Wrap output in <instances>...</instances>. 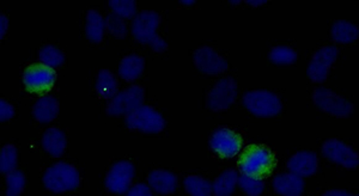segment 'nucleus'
Listing matches in <instances>:
<instances>
[{"label":"nucleus","mask_w":359,"mask_h":196,"mask_svg":"<svg viewBox=\"0 0 359 196\" xmlns=\"http://www.w3.org/2000/svg\"><path fill=\"white\" fill-rule=\"evenodd\" d=\"M338 54L339 51L336 46H326L319 49L307 69L309 79L313 80L314 83L325 82L328 77V70L334 65Z\"/></svg>","instance_id":"1a4fd4ad"},{"label":"nucleus","mask_w":359,"mask_h":196,"mask_svg":"<svg viewBox=\"0 0 359 196\" xmlns=\"http://www.w3.org/2000/svg\"><path fill=\"white\" fill-rule=\"evenodd\" d=\"M43 149L53 157H61L66 149L65 133L59 128H49L43 136Z\"/></svg>","instance_id":"6ab92c4d"},{"label":"nucleus","mask_w":359,"mask_h":196,"mask_svg":"<svg viewBox=\"0 0 359 196\" xmlns=\"http://www.w3.org/2000/svg\"><path fill=\"white\" fill-rule=\"evenodd\" d=\"M270 60L275 65H291L297 60V53L292 48L286 47V46H278V47L270 49Z\"/></svg>","instance_id":"a878e982"},{"label":"nucleus","mask_w":359,"mask_h":196,"mask_svg":"<svg viewBox=\"0 0 359 196\" xmlns=\"http://www.w3.org/2000/svg\"><path fill=\"white\" fill-rule=\"evenodd\" d=\"M238 186L243 193L248 196H260L265 191V184L262 178L251 177V176H238Z\"/></svg>","instance_id":"cd10ccee"},{"label":"nucleus","mask_w":359,"mask_h":196,"mask_svg":"<svg viewBox=\"0 0 359 196\" xmlns=\"http://www.w3.org/2000/svg\"><path fill=\"white\" fill-rule=\"evenodd\" d=\"M150 45L156 51H163L168 47V45L164 41L163 38H159V36H156Z\"/></svg>","instance_id":"f704fd0d"},{"label":"nucleus","mask_w":359,"mask_h":196,"mask_svg":"<svg viewBox=\"0 0 359 196\" xmlns=\"http://www.w3.org/2000/svg\"><path fill=\"white\" fill-rule=\"evenodd\" d=\"M126 126L130 130L144 133H159L163 131L165 122L163 117L156 109L143 106L127 115Z\"/></svg>","instance_id":"423d86ee"},{"label":"nucleus","mask_w":359,"mask_h":196,"mask_svg":"<svg viewBox=\"0 0 359 196\" xmlns=\"http://www.w3.org/2000/svg\"><path fill=\"white\" fill-rule=\"evenodd\" d=\"M240 1H231V4L238 5Z\"/></svg>","instance_id":"ea45409f"},{"label":"nucleus","mask_w":359,"mask_h":196,"mask_svg":"<svg viewBox=\"0 0 359 196\" xmlns=\"http://www.w3.org/2000/svg\"><path fill=\"white\" fill-rule=\"evenodd\" d=\"M238 183V173L235 170H227L224 173H220V176L216 178L215 182L212 184L213 195L231 196Z\"/></svg>","instance_id":"5701e85b"},{"label":"nucleus","mask_w":359,"mask_h":196,"mask_svg":"<svg viewBox=\"0 0 359 196\" xmlns=\"http://www.w3.org/2000/svg\"><path fill=\"white\" fill-rule=\"evenodd\" d=\"M275 165V154L267 146L262 145L248 146L238 162V168L243 175L255 178L270 175Z\"/></svg>","instance_id":"f257e3e1"},{"label":"nucleus","mask_w":359,"mask_h":196,"mask_svg":"<svg viewBox=\"0 0 359 196\" xmlns=\"http://www.w3.org/2000/svg\"><path fill=\"white\" fill-rule=\"evenodd\" d=\"M106 27H107L106 21L103 19L102 16L98 14L97 11L90 10L86 14V23H85L86 38H89L90 41H93V42H101L103 40Z\"/></svg>","instance_id":"4be33fe9"},{"label":"nucleus","mask_w":359,"mask_h":196,"mask_svg":"<svg viewBox=\"0 0 359 196\" xmlns=\"http://www.w3.org/2000/svg\"><path fill=\"white\" fill-rule=\"evenodd\" d=\"M106 25H107L109 33L113 34L117 38H124L127 33L126 25L122 21L121 17H119L115 14H109L106 19Z\"/></svg>","instance_id":"2f4dec72"},{"label":"nucleus","mask_w":359,"mask_h":196,"mask_svg":"<svg viewBox=\"0 0 359 196\" xmlns=\"http://www.w3.org/2000/svg\"><path fill=\"white\" fill-rule=\"evenodd\" d=\"M159 14L154 11L140 12L132 24V34L137 41L141 43H151L157 35L156 29L159 27Z\"/></svg>","instance_id":"4468645a"},{"label":"nucleus","mask_w":359,"mask_h":196,"mask_svg":"<svg viewBox=\"0 0 359 196\" xmlns=\"http://www.w3.org/2000/svg\"><path fill=\"white\" fill-rule=\"evenodd\" d=\"M40 59L43 61V64L54 69V67H58V66L64 64L65 56L60 49L53 47V46H46L40 51Z\"/></svg>","instance_id":"c756f323"},{"label":"nucleus","mask_w":359,"mask_h":196,"mask_svg":"<svg viewBox=\"0 0 359 196\" xmlns=\"http://www.w3.org/2000/svg\"><path fill=\"white\" fill-rule=\"evenodd\" d=\"M238 95L236 82L233 78H223L213 86L207 96V107L213 112L225 110L233 106Z\"/></svg>","instance_id":"6e6552de"},{"label":"nucleus","mask_w":359,"mask_h":196,"mask_svg":"<svg viewBox=\"0 0 359 196\" xmlns=\"http://www.w3.org/2000/svg\"><path fill=\"white\" fill-rule=\"evenodd\" d=\"M314 103L320 110L336 117H349L354 112V106L346 98L327 88H317L314 93Z\"/></svg>","instance_id":"39448f33"},{"label":"nucleus","mask_w":359,"mask_h":196,"mask_svg":"<svg viewBox=\"0 0 359 196\" xmlns=\"http://www.w3.org/2000/svg\"><path fill=\"white\" fill-rule=\"evenodd\" d=\"M181 4L182 5H194V4H196V1H194V0H182Z\"/></svg>","instance_id":"58836bf2"},{"label":"nucleus","mask_w":359,"mask_h":196,"mask_svg":"<svg viewBox=\"0 0 359 196\" xmlns=\"http://www.w3.org/2000/svg\"><path fill=\"white\" fill-rule=\"evenodd\" d=\"M194 65L204 75H220L228 70V61L210 47H201L194 51Z\"/></svg>","instance_id":"ddd939ff"},{"label":"nucleus","mask_w":359,"mask_h":196,"mask_svg":"<svg viewBox=\"0 0 359 196\" xmlns=\"http://www.w3.org/2000/svg\"><path fill=\"white\" fill-rule=\"evenodd\" d=\"M357 196H359V194H358V195H357Z\"/></svg>","instance_id":"a19ab883"},{"label":"nucleus","mask_w":359,"mask_h":196,"mask_svg":"<svg viewBox=\"0 0 359 196\" xmlns=\"http://www.w3.org/2000/svg\"><path fill=\"white\" fill-rule=\"evenodd\" d=\"M97 94L103 98H114L117 95V82L112 72L108 70L100 71L96 79Z\"/></svg>","instance_id":"b1692460"},{"label":"nucleus","mask_w":359,"mask_h":196,"mask_svg":"<svg viewBox=\"0 0 359 196\" xmlns=\"http://www.w3.org/2000/svg\"><path fill=\"white\" fill-rule=\"evenodd\" d=\"M126 196H152V193L146 184H135L127 192Z\"/></svg>","instance_id":"72a5a7b5"},{"label":"nucleus","mask_w":359,"mask_h":196,"mask_svg":"<svg viewBox=\"0 0 359 196\" xmlns=\"http://www.w3.org/2000/svg\"><path fill=\"white\" fill-rule=\"evenodd\" d=\"M17 167V149L14 145H6L0 151V171L12 173Z\"/></svg>","instance_id":"bb28decb"},{"label":"nucleus","mask_w":359,"mask_h":196,"mask_svg":"<svg viewBox=\"0 0 359 196\" xmlns=\"http://www.w3.org/2000/svg\"><path fill=\"white\" fill-rule=\"evenodd\" d=\"M45 187L53 193L75 191L80 186L78 170L69 163H56L47 169L43 177Z\"/></svg>","instance_id":"f03ea898"},{"label":"nucleus","mask_w":359,"mask_h":196,"mask_svg":"<svg viewBox=\"0 0 359 196\" xmlns=\"http://www.w3.org/2000/svg\"><path fill=\"white\" fill-rule=\"evenodd\" d=\"M273 187L281 196H301L304 191V181L294 173H280L275 176Z\"/></svg>","instance_id":"dca6fc26"},{"label":"nucleus","mask_w":359,"mask_h":196,"mask_svg":"<svg viewBox=\"0 0 359 196\" xmlns=\"http://www.w3.org/2000/svg\"><path fill=\"white\" fill-rule=\"evenodd\" d=\"M145 61L141 56H130L122 59L119 66V75L126 82L138 79L144 71Z\"/></svg>","instance_id":"412c9836"},{"label":"nucleus","mask_w":359,"mask_h":196,"mask_svg":"<svg viewBox=\"0 0 359 196\" xmlns=\"http://www.w3.org/2000/svg\"><path fill=\"white\" fill-rule=\"evenodd\" d=\"M323 196H352L350 193L345 192V191H339V189H332L328 192L325 193Z\"/></svg>","instance_id":"e433bc0d"},{"label":"nucleus","mask_w":359,"mask_h":196,"mask_svg":"<svg viewBox=\"0 0 359 196\" xmlns=\"http://www.w3.org/2000/svg\"><path fill=\"white\" fill-rule=\"evenodd\" d=\"M135 178V167L128 160H120L113 165L106 178V187L114 194L128 192Z\"/></svg>","instance_id":"f8f14e48"},{"label":"nucleus","mask_w":359,"mask_h":196,"mask_svg":"<svg viewBox=\"0 0 359 196\" xmlns=\"http://www.w3.org/2000/svg\"><path fill=\"white\" fill-rule=\"evenodd\" d=\"M150 188H152L154 192L168 195L173 194L178 187V178L170 171L165 170H154L151 171L148 177Z\"/></svg>","instance_id":"f3484780"},{"label":"nucleus","mask_w":359,"mask_h":196,"mask_svg":"<svg viewBox=\"0 0 359 196\" xmlns=\"http://www.w3.org/2000/svg\"><path fill=\"white\" fill-rule=\"evenodd\" d=\"M14 117V108L6 102L5 99H0V120L6 122Z\"/></svg>","instance_id":"473e14b6"},{"label":"nucleus","mask_w":359,"mask_h":196,"mask_svg":"<svg viewBox=\"0 0 359 196\" xmlns=\"http://www.w3.org/2000/svg\"><path fill=\"white\" fill-rule=\"evenodd\" d=\"M242 102L248 112L257 117H277L283 109L280 98L266 90L249 91L243 96Z\"/></svg>","instance_id":"7ed1b4c3"},{"label":"nucleus","mask_w":359,"mask_h":196,"mask_svg":"<svg viewBox=\"0 0 359 196\" xmlns=\"http://www.w3.org/2000/svg\"><path fill=\"white\" fill-rule=\"evenodd\" d=\"M6 196H21L25 187V176L22 171L14 170L6 176Z\"/></svg>","instance_id":"c85d7f7f"},{"label":"nucleus","mask_w":359,"mask_h":196,"mask_svg":"<svg viewBox=\"0 0 359 196\" xmlns=\"http://www.w3.org/2000/svg\"><path fill=\"white\" fill-rule=\"evenodd\" d=\"M8 25H9V21L5 14L0 16V38H4L6 30H8Z\"/></svg>","instance_id":"c9c22d12"},{"label":"nucleus","mask_w":359,"mask_h":196,"mask_svg":"<svg viewBox=\"0 0 359 196\" xmlns=\"http://www.w3.org/2000/svg\"><path fill=\"white\" fill-rule=\"evenodd\" d=\"M183 183L187 193L191 196H211L213 193L210 181L200 176H188Z\"/></svg>","instance_id":"393cba45"},{"label":"nucleus","mask_w":359,"mask_h":196,"mask_svg":"<svg viewBox=\"0 0 359 196\" xmlns=\"http://www.w3.org/2000/svg\"><path fill=\"white\" fill-rule=\"evenodd\" d=\"M210 146L222 158H231L242 149V138L229 128H218L211 136Z\"/></svg>","instance_id":"9d476101"},{"label":"nucleus","mask_w":359,"mask_h":196,"mask_svg":"<svg viewBox=\"0 0 359 196\" xmlns=\"http://www.w3.org/2000/svg\"><path fill=\"white\" fill-rule=\"evenodd\" d=\"M56 80V73L54 69L45 65L43 62L33 64L24 70V88L32 94L46 95L53 89Z\"/></svg>","instance_id":"20e7f679"},{"label":"nucleus","mask_w":359,"mask_h":196,"mask_svg":"<svg viewBox=\"0 0 359 196\" xmlns=\"http://www.w3.org/2000/svg\"><path fill=\"white\" fill-rule=\"evenodd\" d=\"M248 4L253 5V6L257 8V6H260V5L266 4V1H265V0H259V1H257V0H254V1H253V0H249Z\"/></svg>","instance_id":"4c0bfd02"},{"label":"nucleus","mask_w":359,"mask_h":196,"mask_svg":"<svg viewBox=\"0 0 359 196\" xmlns=\"http://www.w3.org/2000/svg\"><path fill=\"white\" fill-rule=\"evenodd\" d=\"M332 38L341 45L355 42L359 38V28L347 21H338L332 27Z\"/></svg>","instance_id":"aec40b11"},{"label":"nucleus","mask_w":359,"mask_h":196,"mask_svg":"<svg viewBox=\"0 0 359 196\" xmlns=\"http://www.w3.org/2000/svg\"><path fill=\"white\" fill-rule=\"evenodd\" d=\"M319 168V159L316 154L310 151H299L289 159L288 169L290 173L299 177H308L316 173Z\"/></svg>","instance_id":"2eb2a0df"},{"label":"nucleus","mask_w":359,"mask_h":196,"mask_svg":"<svg viewBox=\"0 0 359 196\" xmlns=\"http://www.w3.org/2000/svg\"><path fill=\"white\" fill-rule=\"evenodd\" d=\"M322 154L328 160L346 169L359 167V156L355 149L336 139L327 140L322 146Z\"/></svg>","instance_id":"9b49d317"},{"label":"nucleus","mask_w":359,"mask_h":196,"mask_svg":"<svg viewBox=\"0 0 359 196\" xmlns=\"http://www.w3.org/2000/svg\"><path fill=\"white\" fill-rule=\"evenodd\" d=\"M59 112L58 99L51 96L40 98L33 108V115L38 122L48 123L53 121Z\"/></svg>","instance_id":"a211bd4d"},{"label":"nucleus","mask_w":359,"mask_h":196,"mask_svg":"<svg viewBox=\"0 0 359 196\" xmlns=\"http://www.w3.org/2000/svg\"><path fill=\"white\" fill-rule=\"evenodd\" d=\"M109 6L112 8L113 14L124 19H131L135 14L137 6L133 0H112L109 1Z\"/></svg>","instance_id":"7c9ffc66"},{"label":"nucleus","mask_w":359,"mask_h":196,"mask_svg":"<svg viewBox=\"0 0 359 196\" xmlns=\"http://www.w3.org/2000/svg\"><path fill=\"white\" fill-rule=\"evenodd\" d=\"M143 102H144V90L138 85H133L113 98L112 102L108 106V115L111 117L130 115L138 108L143 107L141 106Z\"/></svg>","instance_id":"0eeeda50"}]
</instances>
